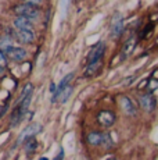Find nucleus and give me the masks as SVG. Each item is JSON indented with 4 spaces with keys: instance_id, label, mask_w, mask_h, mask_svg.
I'll return each mask as SVG.
<instances>
[{
    "instance_id": "nucleus-5",
    "label": "nucleus",
    "mask_w": 158,
    "mask_h": 160,
    "mask_svg": "<svg viewBox=\"0 0 158 160\" xmlns=\"http://www.w3.org/2000/svg\"><path fill=\"white\" fill-rule=\"evenodd\" d=\"M105 50V45L103 42H99L95 48L92 49V52L87 56V63H96V61H100L103 58V54H104Z\"/></svg>"
},
{
    "instance_id": "nucleus-2",
    "label": "nucleus",
    "mask_w": 158,
    "mask_h": 160,
    "mask_svg": "<svg viewBox=\"0 0 158 160\" xmlns=\"http://www.w3.org/2000/svg\"><path fill=\"white\" fill-rule=\"evenodd\" d=\"M2 52L8 58H11V60H14V61H22L24 58L26 57V50H25V49H22V48H14L13 45L8 46V48H6L4 50H2Z\"/></svg>"
},
{
    "instance_id": "nucleus-1",
    "label": "nucleus",
    "mask_w": 158,
    "mask_h": 160,
    "mask_svg": "<svg viewBox=\"0 0 158 160\" xmlns=\"http://www.w3.org/2000/svg\"><path fill=\"white\" fill-rule=\"evenodd\" d=\"M14 13L17 15H24V17L29 18V20H32V21H36L39 18V11H38V8H36V6L32 4V3H28V2L14 7Z\"/></svg>"
},
{
    "instance_id": "nucleus-4",
    "label": "nucleus",
    "mask_w": 158,
    "mask_h": 160,
    "mask_svg": "<svg viewBox=\"0 0 158 160\" xmlns=\"http://www.w3.org/2000/svg\"><path fill=\"white\" fill-rule=\"evenodd\" d=\"M97 120H99V122L103 127L110 128L115 122V114L112 112H110V110H103V112H100L97 114Z\"/></svg>"
},
{
    "instance_id": "nucleus-19",
    "label": "nucleus",
    "mask_w": 158,
    "mask_h": 160,
    "mask_svg": "<svg viewBox=\"0 0 158 160\" xmlns=\"http://www.w3.org/2000/svg\"><path fill=\"white\" fill-rule=\"evenodd\" d=\"M6 66H7V60H6V54L3 53L2 50H0V71H3V70L6 68Z\"/></svg>"
},
{
    "instance_id": "nucleus-12",
    "label": "nucleus",
    "mask_w": 158,
    "mask_h": 160,
    "mask_svg": "<svg viewBox=\"0 0 158 160\" xmlns=\"http://www.w3.org/2000/svg\"><path fill=\"white\" fill-rule=\"evenodd\" d=\"M136 45H137V41H136L135 36H130L129 39L123 43V48H122V56L123 57H128L133 53V50L136 49Z\"/></svg>"
},
{
    "instance_id": "nucleus-6",
    "label": "nucleus",
    "mask_w": 158,
    "mask_h": 160,
    "mask_svg": "<svg viewBox=\"0 0 158 160\" xmlns=\"http://www.w3.org/2000/svg\"><path fill=\"white\" fill-rule=\"evenodd\" d=\"M139 103H140V106L146 110V112H153V110L156 109V103L157 102H156V98H154L153 92H148V93L140 96Z\"/></svg>"
},
{
    "instance_id": "nucleus-14",
    "label": "nucleus",
    "mask_w": 158,
    "mask_h": 160,
    "mask_svg": "<svg viewBox=\"0 0 158 160\" xmlns=\"http://www.w3.org/2000/svg\"><path fill=\"white\" fill-rule=\"evenodd\" d=\"M100 141H101V132L93 131V132H90V134L87 135V142H89L92 146H99Z\"/></svg>"
},
{
    "instance_id": "nucleus-13",
    "label": "nucleus",
    "mask_w": 158,
    "mask_h": 160,
    "mask_svg": "<svg viewBox=\"0 0 158 160\" xmlns=\"http://www.w3.org/2000/svg\"><path fill=\"white\" fill-rule=\"evenodd\" d=\"M24 149H25V153H28V155H32L33 152H36V149H38V141H36V138L31 137L24 141Z\"/></svg>"
},
{
    "instance_id": "nucleus-3",
    "label": "nucleus",
    "mask_w": 158,
    "mask_h": 160,
    "mask_svg": "<svg viewBox=\"0 0 158 160\" xmlns=\"http://www.w3.org/2000/svg\"><path fill=\"white\" fill-rule=\"evenodd\" d=\"M123 29H125V22H123V18L121 14H115L112 17V24H111V33L112 36L118 38V36L122 35Z\"/></svg>"
},
{
    "instance_id": "nucleus-8",
    "label": "nucleus",
    "mask_w": 158,
    "mask_h": 160,
    "mask_svg": "<svg viewBox=\"0 0 158 160\" xmlns=\"http://www.w3.org/2000/svg\"><path fill=\"white\" fill-rule=\"evenodd\" d=\"M16 38L21 42V43L28 45V43H32V42L35 41V33H33L31 29H17Z\"/></svg>"
},
{
    "instance_id": "nucleus-9",
    "label": "nucleus",
    "mask_w": 158,
    "mask_h": 160,
    "mask_svg": "<svg viewBox=\"0 0 158 160\" xmlns=\"http://www.w3.org/2000/svg\"><path fill=\"white\" fill-rule=\"evenodd\" d=\"M72 77H74V72H69V74H67L65 77L60 81V84H58V87H57L56 89H54V92H53V103H56L57 100H58V96H60V93L63 92V89L67 87V85H69V82L72 81Z\"/></svg>"
},
{
    "instance_id": "nucleus-7",
    "label": "nucleus",
    "mask_w": 158,
    "mask_h": 160,
    "mask_svg": "<svg viewBox=\"0 0 158 160\" xmlns=\"http://www.w3.org/2000/svg\"><path fill=\"white\" fill-rule=\"evenodd\" d=\"M40 131H42V125L40 124L29 125V127H26L25 130L20 134V137H18V143L24 142L25 139H28V138H31V137H36V134H39Z\"/></svg>"
},
{
    "instance_id": "nucleus-16",
    "label": "nucleus",
    "mask_w": 158,
    "mask_h": 160,
    "mask_svg": "<svg viewBox=\"0 0 158 160\" xmlns=\"http://www.w3.org/2000/svg\"><path fill=\"white\" fill-rule=\"evenodd\" d=\"M71 92H72V87H71V85H67V87L63 89L61 93H60L58 100H60L61 103H65L67 100H68V98L71 96Z\"/></svg>"
},
{
    "instance_id": "nucleus-15",
    "label": "nucleus",
    "mask_w": 158,
    "mask_h": 160,
    "mask_svg": "<svg viewBox=\"0 0 158 160\" xmlns=\"http://www.w3.org/2000/svg\"><path fill=\"white\" fill-rule=\"evenodd\" d=\"M100 145H103V148L105 149H111L114 145V141H112L110 134H101V141H100Z\"/></svg>"
},
{
    "instance_id": "nucleus-17",
    "label": "nucleus",
    "mask_w": 158,
    "mask_h": 160,
    "mask_svg": "<svg viewBox=\"0 0 158 160\" xmlns=\"http://www.w3.org/2000/svg\"><path fill=\"white\" fill-rule=\"evenodd\" d=\"M99 67H100V61H96V63H87V67H86V70H85V77L92 75Z\"/></svg>"
},
{
    "instance_id": "nucleus-20",
    "label": "nucleus",
    "mask_w": 158,
    "mask_h": 160,
    "mask_svg": "<svg viewBox=\"0 0 158 160\" xmlns=\"http://www.w3.org/2000/svg\"><path fill=\"white\" fill-rule=\"evenodd\" d=\"M25 2H28V3H32V4H40V2L42 0H25Z\"/></svg>"
},
{
    "instance_id": "nucleus-18",
    "label": "nucleus",
    "mask_w": 158,
    "mask_h": 160,
    "mask_svg": "<svg viewBox=\"0 0 158 160\" xmlns=\"http://www.w3.org/2000/svg\"><path fill=\"white\" fill-rule=\"evenodd\" d=\"M11 38H8V36H2L0 38V50H4L6 48H8V46H11Z\"/></svg>"
},
{
    "instance_id": "nucleus-10",
    "label": "nucleus",
    "mask_w": 158,
    "mask_h": 160,
    "mask_svg": "<svg viewBox=\"0 0 158 160\" xmlns=\"http://www.w3.org/2000/svg\"><path fill=\"white\" fill-rule=\"evenodd\" d=\"M121 107L129 116H136V106L129 96H121Z\"/></svg>"
},
{
    "instance_id": "nucleus-11",
    "label": "nucleus",
    "mask_w": 158,
    "mask_h": 160,
    "mask_svg": "<svg viewBox=\"0 0 158 160\" xmlns=\"http://www.w3.org/2000/svg\"><path fill=\"white\" fill-rule=\"evenodd\" d=\"M32 25H33V21L24 17V15H18L14 20V28L16 29H32Z\"/></svg>"
}]
</instances>
